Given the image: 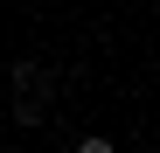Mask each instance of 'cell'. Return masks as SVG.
<instances>
[{
	"label": "cell",
	"mask_w": 160,
	"mask_h": 153,
	"mask_svg": "<svg viewBox=\"0 0 160 153\" xmlns=\"http://www.w3.org/2000/svg\"><path fill=\"white\" fill-rule=\"evenodd\" d=\"M14 97H21L14 118H21V125H35L49 105H56V70H42V63H14Z\"/></svg>",
	"instance_id": "1"
},
{
	"label": "cell",
	"mask_w": 160,
	"mask_h": 153,
	"mask_svg": "<svg viewBox=\"0 0 160 153\" xmlns=\"http://www.w3.org/2000/svg\"><path fill=\"white\" fill-rule=\"evenodd\" d=\"M77 153H112V139H98V132H91V139H77Z\"/></svg>",
	"instance_id": "2"
}]
</instances>
